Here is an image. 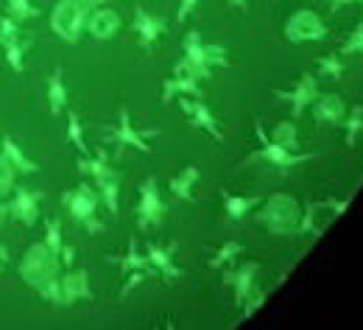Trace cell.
I'll use <instances>...</instances> for the list:
<instances>
[{"instance_id": "1", "label": "cell", "mask_w": 363, "mask_h": 330, "mask_svg": "<svg viewBox=\"0 0 363 330\" xmlns=\"http://www.w3.org/2000/svg\"><path fill=\"white\" fill-rule=\"evenodd\" d=\"M299 219H302V207L288 193H274V196H269V202L257 213V221L272 236H299Z\"/></svg>"}, {"instance_id": "2", "label": "cell", "mask_w": 363, "mask_h": 330, "mask_svg": "<svg viewBox=\"0 0 363 330\" xmlns=\"http://www.w3.org/2000/svg\"><path fill=\"white\" fill-rule=\"evenodd\" d=\"M92 9L95 6L84 3V0H56V6L50 11V31L67 45L82 43Z\"/></svg>"}, {"instance_id": "3", "label": "cell", "mask_w": 363, "mask_h": 330, "mask_svg": "<svg viewBox=\"0 0 363 330\" xmlns=\"http://www.w3.org/2000/svg\"><path fill=\"white\" fill-rule=\"evenodd\" d=\"M255 132H257V141L263 143L257 151H252L243 163H240V168H249V165H257V163H263V165H274L277 171H291V168H296V165H302V163H308V160H313L316 154H302V151H288L285 145H279V143H274L269 135H266V129H263V123L260 121H255Z\"/></svg>"}, {"instance_id": "4", "label": "cell", "mask_w": 363, "mask_h": 330, "mask_svg": "<svg viewBox=\"0 0 363 330\" xmlns=\"http://www.w3.org/2000/svg\"><path fill=\"white\" fill-rule=\"evenodd\" d=\"M59 269H62L59 255L48 249L45 241L28 246V252H26L23 260H20V277L31 285L34 291H37L40 285L50 283V280H59Z\"/></svg>"}, {"instance_id": "5", "label": "cell", "mask_w": 363, "mask_h": 330, "mask_svg": "<svg viewBox=\"0 0 363 330\" xmlns=\"http://www.w3.org/2000/svg\"><path fill=\"white\" fill-rule=\"evenodd\" d=\"M282 37L294 45H302V43H318L327 37V26L324 20L318 17L313 9H299L294 11L285 26H282Z\"/></svg>"}, {"instance_id": "6", "label": "cell", "mask_w": 363, "mask_h": 330, "mask_svg": "<svg viewBox=\"0 0 363 330\" xmlns=\"http://www.w3.org/2000/svg\"><path fill=\"white\" fill-rule=\"evenodd\" d=\"M137 227L145 233L151 227H160L168 216V204L162 202L160 188H157V177H148L140 185V202H137Z\"/></svg>"}, {"instance_id": "7", "label": "cell", "mask_w": 363, "mask_h": 330, "mask_svg": "<svg viewBox=\"0 0 363 330\" xmlns=\"http://www.w3.org/2000/svg\"><path fill=\"white\" fill-rule=\"evenodd\" d=\"M182 48H184V59H190V62L199 65V67H207V70H213V67H229L227 48L207 45L199 31H187Z\"/></svg>"}, {"instance_id": "8", "label": "cell", "mask_w": 363, "mask_h": 330, "mask_svg": "<svg viewBox=\"0 0 363 330\" xmlns=\"http://www.w3.org/2000/svg\"><path fill=\"white\" fill-rule=\"evenodd\" d=\"M151 138H160V129L137 132L135 123H132V115H129V106L118 109V126L112 129V141L118 143V151H123L129 145V148H137L143 154H151V143H148Z\"/></svg>"}, {"instance_id": "9", "label": "cell", "mask_w": 363, "mask_h": 330, "mask_svg": "<svg viewBox=\"0 0 363 330\" xmlns=\"http://www.w3.org/2000/svg\"><path fill=\"white\" fill-rule=\"evenodd\" d=\"M272 93L291 106V118L296 121V118H302V115L311 109V104L316 101L318 79H316V73H308V70H305V73H299V82H296L294 90H272Z\"/></svg>"}, {"instance_id": "10", "label": "cell", "mask_w": 363, "mask_h": 330, "mask_svg": "<svg viewBox=\"0 0 363 330\" xmlns=\"http://www.w3.org/2000/svg\"><path fill=\"white\" fill-rule=\"evenodd\" d=\"M45 199V190H28L14 185L9 202V219L20 221L23 227H34L40 221V204Z\"/></svg>"}, {"instance_id": "11", "label": "cell", "mask_w": 363, "mask_h": 330, "mask_svg": "<svg viewBox=\"0 0 363 330\" xmlns=\"http://www.w3.org/2000/svg\"><path fill=\"white\" fill-rule=\"evenodd\" d=\"M98 202H101V193L95 190V185L90 188V182H82L79 188L62 193V204L67 207L70 219L79 221V224H84L87 219L98 216Z\"/></svg>"}, {"instance_id": "12", "label": "cell", "mask_w": 363, "mask_h": 330, "mask_svg": "<svg viewBox=\"0 0 363 330\" xmlns=\"http://www.w3.org/2000/svg\"><path fill=\"white\" fill-rule=\"evenodd\" d=\"M179 106L184 109V115H187V121H190V126H196V129H204L213 141H224V129H221V123H218V118L213 115V109L204 104V98H190V95H179Z\"/></svg>"}, {"instance_id": "13", "label": "cell", "mask_w": 363, "mask_h": 330, "mask_svg": "<svg viewBox=\"0 0 363 330\" xmlns=\"http://www.w3.org/2000/svg\"><path fill=\"white\" fill-rule=\"evenodd\" d=\"M177 249H179V243H168V246H160V243H154V241L145 243V258H148V263L157 269V275L168 285L179 283L182 277H184V272L174 263V252H177Z\"/></svg>"}, {"instance_id": "14", "label": "cell", "mask_w": 363, "mask_h": 330, "mask_svg": "<svg viewBox=\"0 0 363 330\" xmlns=\"http://www.w3.org/2000/svg\"><path fill=\"white\" fill-rule=\"evenodd\" d=\"M165 20L162 17H157V14H148V9L145 6H135V20H132V31L137 34V45L143 48L145 53L154 48V43L165 34Z\"/></svg>"}, {"instance_id": "15", "label": "cell", "mask_w": 363, "mask_h": 330, "mask_svg": "<svg viewBox=\"0 0 363 330\" xmlns=\"http://www.w3.org/2000/svg\"><path fill=\"white\" fill-rule=\"evenodd\" d=\"M121 14L115 11V9H106V6H95L90 11V17H87V26H84V31L90 34L92 40H98V43H104V40H112V37H118V31H121Z\"/></svg>"}, {"instance_id": "16", "label": "cell", "mask_w": 363, "mask_h": 330, "mask_svg": "<svg viewBox=\"0 0 363 330\" xmlns=\"http://www.w3.org/2000/svg\"><path fill=\"white\" fill-rule=\"evenodd\" d=\"M313 109V121L318 126H341L347 118V104L338 93H318L316 101L311 104Z\"/></svg>"}, {"instance_id": "17", "label": "cell", "mask_w": 363, "mask_h": 330, "mask_svg": "<svg viewBox=\"0 0 363 330\" xmlns=\"http://www.w3.org/2000/svg\"><path fill=\"white\" fill-rule=\"evenodd\" d=\"M59 288H62V305H76L82 299H92L87 269H67V275H59Z\"/></svg>"}, {"instance_id": "18", "label": "cell", "mask_w": 363, "mask_h": 330, "mask_svg": "<svg viewBox=\"0 0 363 330\" xmlns=\"http://www.w3.org/2000/svg\"><path fill=\"white\" fill-rule=\"evenodd\" d=\"M257 272H260V266H257L255 260H246V263H240L238 269H227V272L221 275V283L232 285V291H235V305H238V308L243 305L246 294L252 291Z\"/></svg>"}, {"instance_id": "19", "label": "cell", "mask_w": 363, "mask_h": 330, "mask_svg": "<svg viewBox=\"0 0 363 330\" xmlns=\"http://www.w3.org/2000/svg\"><path fill=\"white\" fill-rule=\"evenodd\" d=\"M79 165V171L90 180L92 185L98 188V185H104L106 180H112V177H121L115 168H112V163H109V154L104 151V148H98L95 151V157H90V154H82V160L76 163Z\"/></svg>"}, {"instance_id": "20", "label": "cell", "mask_w": 363, "mask_h": 330, "mask_svg": "<svg viewBox=\"0 0 363 330\" xmlns=\"http://www.w3.org/2000/svg\"><path fill=\"white\" fill-rule=\"evenodd\" d=\"M179 95H190V98H204V90H201V82L193 79V76H184V73H171L162 84V101L171 104L174 98Z\"/></svg>"}, {"instance_id": "21", "label": "cell", "mask_w": 363, "mask_h": 330, "mask_svg": "<svg viewBox=\"0 0 363 330\" xmlns=\"http://www.w3.org/2000/svg\"><path fill=\"white\" fill-rule=\"evenodd\" d=\"M0 154L14 165V171L17 174H26V177H31V174H37L40 171V165L31 160V157H26V151L17 145V143L11 141L9 135H3L0 138Z\"/></svg>"}, {"instance_id": "22", "label": "cell", "mask_w": 363, "mask_h": 330, "mask_svg": "<svg viewBox=\"0 0 363 330\" xmlns=\"http://www.w3.org/2000/svg\"><path fill=\"white\" fill-rule=\"evenodd\" d=\"M221 196H224V213L229 221H243L260 204V196H235L229 190H221Z\"/></svg>"}, {"instance_id": "23", "label": "cell", "mask_w": 363, "mask_h": 330, "mask_svg": "<svg viewBox=\"0 0 363 330\" xmlns=\"http://www.w3.org/2000/svg\"><path fill=\"white\" fill-rule=\"evenodd\" d=\"M48 106H50V115H62L67 109V87H65V73L62 67H56L50 76H48Z\"/></svg>"}, {"instance_id": "24", "label": "cell", "mask_w": 363, "mask_h": 330, "mask_svg": "<svg viewBox=\"0 0 363 330\" xmlns=\"http://www.w3.org/2000/svg\"><path fill=\"white\" fill-rule=\"evenodd\" d=\"M118 266H121V272H123V275H129V272H145L148 277H160V275H157V269L148 263V258H145V255H140L135 238L129 241L126 255H123V258H118Z\"/></svg>"}, {"instance_id": "25", "label": "cell", "mask_w": 363, "mask_h": 330, "mask_svg": "<svg viewBox=\"0 0 363 330\" xmlns=\"http://www.w3.org/2000/svg\"><path fill=\"white\" fill-rule=\"evenodd\" d=\"M199 177H201L199 168H196V165H187L179 177H174V180L168 182V188H171V193H174L177 199H182V202H193V199H196L193 188H196Z\"/></svg>"}, {"instance_id": "26", "label": "cell", "mask_w": 363, "mask_h": 330, "mask_svg": "<svg viewBox=\"0 0 363 330\" xmlns=\"http://www.w3.org/2000/svg\"><path fill=\"white\" fill-rule=\"evenodd\" d=\"M316 70H318V76H327V79H333V82H341L344 73H347L344 56H341L338 50H335V53H327V56H318Z\"/></svg>"}, {"instance_id": "27", "label": "cell", "mask_w": 363, "mask_h": 330, "mask_svg": "<svg viewBox=\"0 0 363 330\" xmlns=\"http://www.w3.org/2000/svg\"><path fill=\"white\" fill-rule=\"evenodd\" d=\"M272 141L279 143V145H285L288 151H299V132H296L294 118H291V121H279V123L274 126Z\"/></svg>"}, {"instance_id": "28", "label": "cell", "mask_w": 363, "mask_h": 330, "mask_svg": "<svg viewBox=\"0 0 363 330\" xmlns=\"http://www.w3.org/2000/svg\"><path fill=\"white\" fill-rule=\"evenodd\" d=\"M341 126L347 129L344 143L352 148V145L358 143V138H361V132H363V104H355L352 109H347V118H344V123H341Z\"/></svg>"}, {"instance_id": "29", "label": "cell", "mask_w": 363, "mask_h": 330, "mask_svg": "<svg viewBox=\"0 0 363 330\" xmlns=\"http://www.w3.org/2000/svg\"><path fill=\"white\" fill-rule=\"evenodd\" d=\"M98 193H101V202L106 204V210L112 216H118V207H121V177H112L104 185H98Z\"/></svg>"}, {"instance_id": "30", "label": "cell", "mask_w": 363, "mask_h": 330, "mask_svg": "<svg viewBox=\"0 0 363 330\" xmlns=\"http://www.w3.org/2000/svg\"><path fill=\"white\" fill-rule=\"evenodd\" d=\"M246 252V246L243 243H238V241H227L221 249H216V255L210 258V269H224L227 263H232L238 255H243Z\"/></svg>"}, {"instance_id": "31", "label": "cell", "mask_w": 363, "mask_h": 330, "mask_svg": "<svg viewBox=\"0 0 363 330\" xmlns=\"http://www.w3.org/2000/svg\"><path fill=\"white\" fill-rule=\"evenodd\" d=\"M67 138L70 143L79 148V154H90V145L84 143V129H82V118L73 112V109H67Z\"/></svg>"}, {"instance_id": "32", "label": "cell", "mask_w": 363, "mask_h": 330, "mask_svg": "<svg viewBox=\"0 0 363 330\" xmlns=\"http://www.w3.org/2000/svg\"><path fill=\"white\" fill-rule=\"evenodd\" d=\"M6 9H9V17H14L17 23H26V20L40 17V9L31 0H6Z\"/></svg>"}, {"instance_id": "33", "label": "cell", "mask_w": 363, "mask_h": 330, "mask_svg": "<svg viewBox=\"0 0 363 330\" xmlns=\"http://www.w3.org/2000/svg\"><path fill=\"white\" fill-rule=\"evenodd\" d=\"M266 299H269V294L263 291V288H257V285H252V291L246 294V299H243V319H249V317H255L263 305H266Z\"/></svg>"}, {"instance_id": "34", "label": "cell", "mask_w": 363, "mask_h": 330, "mask_svg": "<svg viewBox=\"0 0 363 330\" xmlns=\"http://www.w3.org/2000/svg\"><path fill=\"white\" fill-rule=\"evenodd\" d=\"M3 50H6V62H9V67H11L14 73H23V70H26L23 43H20V40H9V43L3 45Z\"/></svg>"}, {"instance_id": "35", "label": "cell", "mask_w": 363, "mask_h": 330, "mask_svg": "<svg viewBox=\"0 0 363 330\" xmlns=\"http://www.w3.org/2000/svg\"><path fill=\"white\" fill-rule=\"evenodd\" d=\"M17 185V171H14V165L0 154V199L3 196H9L11 190Z\"/></svg>"}, {"instance_id": "36", "label": "cell", "mask_w": 363, "mask_h": 330, "mask_svg": "<svg viewBox=\"0 0 363 330\" xmlns=\"http://www.w3.org/2000/svg\"><path fill=\"white\" fill-rule=\"evenodd\" d=\"M62 243H65V236H62V221H59V219H48L45 221V246L50 249V252H56V255H59Z\"/></svg>"}, {"instance_id": "37", "label": "cell", "mask_w": 363, "mask_h": 330, "mask_svg": "<svg viewBox=\"0 0 363 330\" xmlns=\"http://www.w3.org/2000/svg\"><path fill=\"white\" fill-rule=\"evenodd\" d=\"M338 53H341V56H350V53H361V56H363V23H358V26L350 31V37L344 40V45L338 48Z\"/></svg>"}, {"instance_id": "38", "label": "cell", "mask_w": 363, "mask_h": 330, "mask_svg": "<svg viewBox=\"0 0 363 330\" xmlns=\"http://www.w3.org/2000/svg\"><path fill=\"white\" fill-rule=\"evenodd\" d=\"M321 210V202H311V204H305V213H302V219H299V233L302 236H308V233H318L316 230V213Z\"/></svg>"}, {"instance_id": "39", "label": "cell", "mask_w": 363, "mask_h": 330, "mask_svg": "<svg viewBox=\"0 0 363 330\" xmlns=\"http://www.w3.org/2000/svg\"><path fill=\"white\" fill-rule=\"evenodd\" d=\"M9 40H20V23L14 17H0V48Z\"/></svg>"}, {"instance_id": "40", "label": "cell", "mask_w": 363, "mask_h": 330, "mask_svg": "<svg viewBox=\"0 0 363 330\" xmlns=\"http://www.w3.org/2000/svg\"><path fill=\"white\" fill-rule=\"evenodd\" d=\"M145 277H148L145 272H129V275H126V283H123V288H121V299H126V297H129Z\"/></svg>"}, {"instance_id": "41", "label": "cell", "mask_w": 363, "mask_h": 330, "mask_svg": "<svg viewBox=\"0 0 363 330\" xmlns=\"http://www.w3.org/2000/svg\"><path fill=\"white\" fill-rule=\"evenodd\" d=\"M196 6H199V0H179V11H177V23H187V17L196 11Z\"/></svg>"}, {"instance_id": "42", "label": "cell", "mask_w": 363, "mask_h": 330, "mask_svg": "<svg viewBox=\"0 0 363 330\" xmlns=\"http://www.w3.org/2000/svg\"><path fill=\"white\" fill-rule=\"evenodd\" d=\"M73 260H76V249H73L70 243H62V249H59V263H62L65 269H70Z\"/></svg>"}, {"instance_id": "43", "label": "cell", "mask_w": 363, "mask_h": 330, "mask_svg": "<svg viewBox=\"0 0 363 330\" xmlns=\"http://www.w3.org/2000/svg\"><path fill=\"white\" fill-rule=\"evenodd\" d=\"M347 204H350V199H327V202H321V207L333 210L335 216H341V213L347 210Z\"/></svg>"}, {"instance_id": "44", "label": "cell", "mask_w": 363, "mask_h": 330, "mask_svg": "<svg viewBox=\"0 0 363 330\" xmlns=\"http://www.w3.org/2000/svg\"><path fill=\"white\" fill-rule=\"evenodd\" d=\"M82 227H84V230H87L90 236H98V233H104V221H101L98 216H92V219H87V221H84Z\"/></svg>"}, {"instance_id": "45", "label": "cell", "mask_w": 363, "mask_h": 330, "mask_svg": "<svg viewBox=\"0 0 363 330\" xmlns=\"http://www.w3.org/2000/svg\"><path fill=\"white\" fill-rule=\"evenodd\" d=\"M330 3V11H341L347 3H361V0H327Z\"/></svg>"}, {"instance_id": "46", "label": "cell", "mask_w": 363, "mask_h": 330, "mask_svg": "<svg viewBox=\"0 0 363 330\" xmlns=\"http://www.w3.org/2000/svg\"><path fill=\"white\" fill-rule=\"evenodd\" d=\"M9 263V246L6 243H0V269Z\"/></svg>"}, {"instance_id": "47", "label": "cell", "mask_w": 363, "mask_h": 330, "mask_svg": "<svg viewBox=\"0 0 363 330\" xmlns=\"http://www.w3.org/2000/svg\"><path fill=\"white\" fill-rule=\"evenodd\" d=\"M232 9H240V11H246V6H249V0H227Z\"/></svg>"}, {"instance_id": "48", "label": "cell", "mask_w": 363, "mask_h": 330, "mask_svg": "<svg viewBox=\"0 0 363 330\" xmlns=\"http://www.w3.org/2000/svg\"><path fill=\"white\" fill-rule=\"evenodd\" d=\"M6 219H9V204H6L3 199H0V224H3Z\"/></svg>"}, {"instance_id": "49", "label": "cell", "mask_w": 363, "mask_h": 330, "mask_svg": "<svg viewBox=\"0 0 363 330\" xmlns=\"http://www.w3.org/2000/svg\"><path fill=\"white\" fill-rule=\"evenodd\" d=\"M361 3H363V0H361ZM361 23H363V20H361Z\"/></svg>"}, {"instance_id": "50", "label": "cell", "mask_w": 363, "mask_h": 330, "mask_svg": "<svg viewBox=\"0 0 363 330\" xmlns=\"http://www.w3.org/2000/svg\"><path fill=\"white\" fill-rule=\"evenodd\" d=\"M3 3H6V0H3Z\"/></svg>"}]
</instances>
